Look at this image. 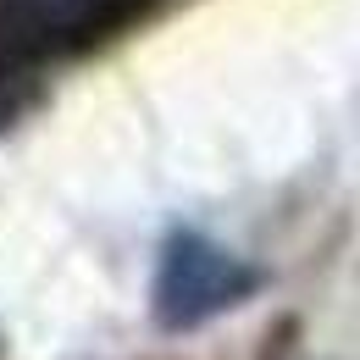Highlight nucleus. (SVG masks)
<instances>
[{
	"label": "nucleus",
	"mask_w": 360,
	"mask_h": 360,
	"mask_svg": "<svg viewBox=\"0 0 360 360\" xmlns=\"http://www.w3.org/2000/svg\"><path fill=\"white\" fill-rule=\"evenodd\" d=\"M255 283L261 277L205 233H172L155 271V316L161 327H200L233 311L244 294H255Z\"/></svg>",
	"instance_id": "f257e3e1"
}]
</instances>
